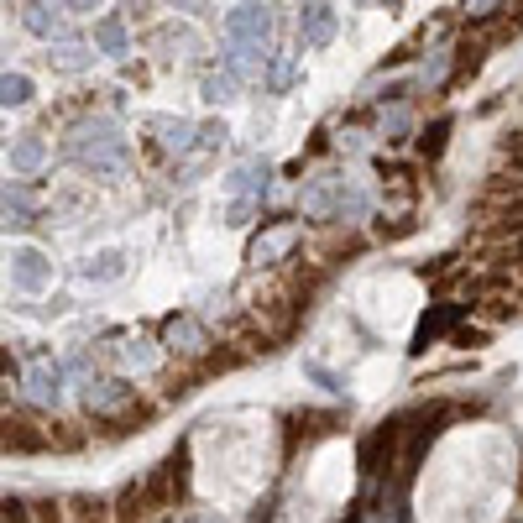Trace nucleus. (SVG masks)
Returning <instances> with one entry per match:
<instances>
[{"instance_id":"f257e3e1","label":"nucleus","mask_w":523,"mask_h":523,"mask_svg":"<svg viewBox=\"0 0 523 523\" xmlns=\"http://www.w3.org/2000/svg\"><path fill=\"white\" fill-rule=\"evenodd\" d=\"M189 492V450H173L163 466H152L142 476V497H147V513H173Z\"/></svg>"},{"instance_id":"f03ea898","label":"nucleus","mask_w":523,"mask_h":523,"mask_svg":"<svg viewBox=\"0 0 523 523\" xmlns=\"http://www.w3.org/2000/svg\"><path fill=\"white\" fill-rule=\"evenodd\" d=\"M163 346H168V356L184 361V367H199V361L215 356V340H210V330H204L194 314H173V320L163 325Z\"/></svg>"},{"instance_id":"7ed1b4c3","label":"nucleus","mask_w":523,"mask_h":523,"mask_svg":"<svg viewBox=\"0 0 523 523\" xmlns=\"http://www.w3.org/2000/svg\"><path fill=\"white\" fill-rule=\"evenodd\" d=\"M84 403H89V414L95 419H121L126 408L136 403V393H131V382H121V377H100V382H89V393H84Z\"/></svg>"},{"instance_id":"20e7f679","label":"nucleus","mask_w":523,"mask_h":523,"mask_svg":"<svg viewBox=\"0 0 523 523\" xmlns=\"http://www.w3.org/2000/svg\"><path fill=\"white\" fill-rule=\"evenodd\" d=\"M299 225H267V231L252 241V267H283L293 262V246H299Z\"/></svg>"},{"instance_id":"39448f33","label":"nucleus","mask_w":523,"mask_h":523,"mask_svg":"<svg viewBox=\"0 0 523 523\" xmlns=\"http://www.w3.org/2000/svg\"><path fill=\"white\" fill-rule=\"evenodd\" d=\"M21 388H27V398L37 408H58V398H63V367H53V361H32V367L21 372Z\"/></svg>"},{"instance_id":"423d86ee","label":"nucleus","mask_w":523,"mask_h":523,"mask_svg":"<svg viewBox=\"0 0 523 523\" xmlns=\"http://www.w3.org/2000/svg\"><path fill=\"white\" fill-rule=\"evenodd\" d=\"M0 450H16V456H37V450H48V429H37L32 419L0 414Z\"/></svg>"},{"instance_id":"0eeeda50","label":"nucleus","mask_w":523,"mask_h":523,"mask_svg":"<svg viewBox=\"0 0 523 523\" xmlns=\"http://www.w3.org/2000/svg\"><path fill=\"white\" fill-rule=\"evenodd\" d=\"M11 278H16V288L37 293L42 283H48V257H42V252H32V246H21V252L11 257Z\"/></svg>"},{"instance_id":"6e6552de","label":"nucleus","mask_w":523,"mask_h":523,"mask_svg":"<svg viewBox=\"0 0 523 523\" xmlns=\"http://www.w3.org/2000/svg\"><path fill=\"white\" fill-rule=\"evenodd\" d=\"M288 424H293V429H288V456H293V450H299V440L309 445V440L330 435V429L340 424V414H293Z\"/></svg>"},{"instance_id":"1a4fd4ad","label":"nucleus","mask_w":523,"mask_h":523,"mask_svg":"<svg viewBox=\"0 0 523 523\" xmlns=\"http://www.w3.org/2000/svg\"><path fill=\"white\" fill-rule=\"evenodd\" d=\"M42 163H48V142H42V136H21V142L11 147V168L16 173H37Z\"/></svg>"},{"instance_id":"9d476101","label":"nucleus","mask_w":523,"mask_h":523,"mask_svg":"<svg viewBox=\"0 0 523 523\" xmlns=\"http://www.w3.org/2000/svg\"><path fill=\"white\" fill-rule=\"evenodd\" d=\"M95 48H105L110 58H121V53L131 48V37H126V21H121V16L95 21Z\"/></svg>"},{"instance_id":"9b49d317","label":"nucleus","mask_w":523,"mask_h":523,"mask_svg":"<svg viewBox=\"0 0 523 523\" xmlns=\"http://www.w3.org/2000/svg\"><path fill=\"white\" fill-rule=\"evenodd\" d=\"M299 27H304V42H309V48H320V42H330V32H335V11H330V6H309Z\"/></svg>"},{"instance_id":"f8f14e48","label":"nucleus","mask_w":523,"mask_h":523,"mask_svg":"<svg viewBox=\"0 0 523 523\" xmlns=\"http://www.w3.org/2000/svg\"><path fill=\"white\" fill-rule=\"evenodd\" d=\"M63 508L74 513V523H110V503H105V497H89V492H79V497H68Z\"/></svg>"},{"instance_id":"ddd939ff","label":"nucleus","mask_w":523,"mask_h":523,"mask_svg":"<svg viewBox=\"0 0 523 523\" xmlns=\"http://www.w3.org/2000/svg\"><path fill=\"white\" fill-rule=\"evenodd\" d=\"M21 21H27V32H37V37H58L63 32V11L58 6H27Z\"/></svg>"},{"instance_id":"4468645a","label":"nucleus","mask_w":523,"mask_h":523,"mask_svg":"<svg viewBox=\"0 0 523 523\" xmlns=\"http://www.w3.org/2000/svg\"><path fill=\"white\" fill-rule=\"evenodd\" d=\"M456 325V309H435V314H424L419 320V335H414V351H424V346H435V340Z\"/></svg>"},{"instance_id":"2eb2a0df","label":"nucleus","mask_w":523,"mask_h":523,"mask_svg":"<svg viewBox=\"0 0 523 523\" xmlns=\"http://www.w3.org/2000/svg\"><path fill=\"white\" fill-rule=\"evenodd\" d=\"M267 27H272V16H267V11H257V6H241V11L231 16V32H236V37H257V42H262V37H267Z\"/></svg>"},{"instance_id":"dca6fc26","label":"nucleus","mask_w":523,"mask_h":523,"mask_svg":"<svg viewBox=\"0 0 523 523\" xmlns=\"http://www.w3.org/2000/svg\"><path fill=\"white\" fill-rule=\"evenodd\" d=\"M48 63L63 68V74H79V68L89 63V48H84V42H58V48L48 53Z\"/></svg>"},{"instance_id":"f3484780","label":"nucleus","mask_w":523,"mask_h":523,"mask_svg":"<svg viewBox=\"0 0 523 523\" xmlns=\"http://www.w3.org/2000/svg\"><path fill=\"white\" fill-rule=\"evenodd\" d=\"M32 100V79L27 74H0V105L16 110V105H27Z\"/></svg>"},{"instance_id":"a211bd4d","label":"nucleus","mask_w":523,"mask_h":523,"mask_svg":"<svg viewBox=\"0 0 523 523\" xmlns=\"http://www.w3.org/2000/svg\"><path fill=\"white\" fill-rule=\"evenodd\" d=\"M121 272H126V257H121V252H100V257H89L84 278H100V283H110V278H121Z\"/></svg>"},{"instance_id":"6ab92c4d","label":"nucleus","mask_w":523,"mask_h":523,"mask_svg":"<svg viewBox=\"0 0 523 523\" xmlns=\"http://www.w3.org/2000/svg\"><path fill=\"white\" fill-rule=\"evenodd\" d=\"M157 131H163V147L168 152H184L189 136H194V121H157Z\"/></svg>"},{"instance_id":"aec40b11","label":"nucleus","mask_w":523,"mask_h":523,"mask_svg":"<svg viewBox=\"0 0 523 523\" xmlns=\"http://www.w3.org/2000/svg\"><path fill=\"white\" fill-rule=\"evenodd\" d=\"M0 199H6V210H16V215H32L37 210V194L27 184H6V194H0Z\"/></svg>"},{"instance_id":"412c9836","label":"nucleus","mask_w":523,"mask_h":523,"mask_svg":"<svg viewBox=\"0 0 523 523\" xmlns=\"http://www.w3.org/2000/svg\"><path fill=\"white\" fill-rule=\"evenodd\" d=\"M445 136H450V121L424 126V142H419V152H424V157H440V152H445Z\"/></svg>"},{"instance_id":"4be33fe9","label":"nucleus","mask_w":523,"mask_h":523,"mask_svg":"<svg viewBox=\"0 0 523 523\" xmlns=\"http://www.w3.org/2000/svg\"><path fill=\"white\" fill-rule=\"evenodd\" d=\"M0 523H32V508L11 497V503H0Z\"/></svg>"},{"instance_id":"5701e85b","label":"nucleus","mask_w":523,"mask_h":523,"mask_svg":"<svg viewBox=\"0 0 523 523\" xmlns=\"http://www.w3.org/2000/svg\"><path fill=\"white\" fill-rule=\"evenodd\" d=\"M225 95H231V74H210V79H204V100H225Z\"/></svg>"},{"instance_id":"b1692460","label":"nucleus","mask_w":523,"mask_h":523,"mask_svg":"<svg viewBox=\"0 0 523 523\" xmlns=\"http://www.w3.org/2000/svg\"><path fill=\"white\" fill-rule=\"evenodd\" d=\"M32 513H37V523H63V503H53V497H48V503H37Z\"/></svg>"},{"instance_id":"393cba45","label":"nucleus","mask_w":523,"mask_h":523,"mask_svg":"<svg viewBox=\"0 0 523 523\" xmlns=\"http://www.w3.org/2000/svg\"><path fill=\"white\" fill-rule=\"evenodd\" d=\"M189 523H220V518H189Z\"/></svg>"}]
</instances>
